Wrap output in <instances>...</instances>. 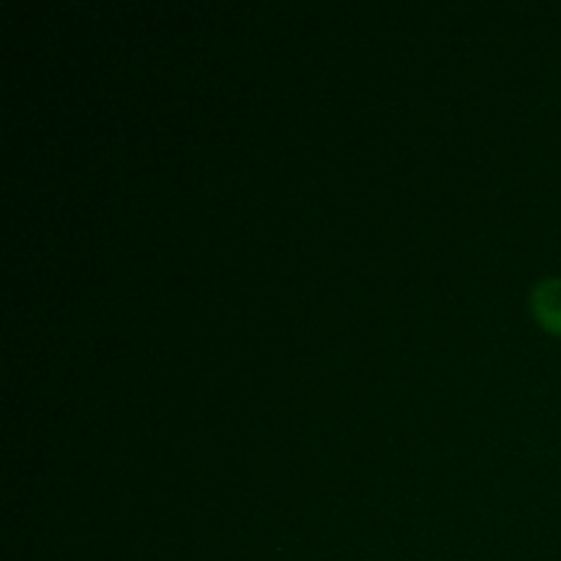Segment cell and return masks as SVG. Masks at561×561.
Returning a JSON list of instances; mask_svg holds the SVG:
<instances>
[{"mask_svg":"<svg viewBox=\"0 0 561 561\" xmlns=\"http://www.w3.org/2000/svg\"><path fill=\"white\" fill-rule=\"evenodd\" d=\"M529 305L537 323H540L546 332L559 334L561 337V279L548 277L542 279V283H537L535 288H531Z\"/></svg>","mask_w":561,"mask_h":561,"instance_id":"cell-1","label":"cell"}]
</instances>
